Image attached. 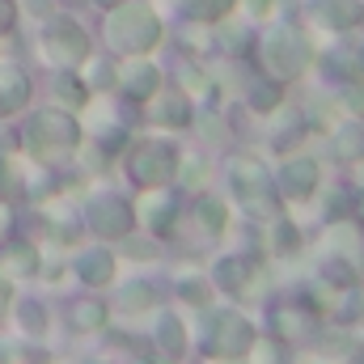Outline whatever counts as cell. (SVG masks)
Segmentation results:
<instances>
[{"mask_svg":"<svg viewBox=\"0 0 364 364\" xmlns=\"http://www.w3.org/2000/svg\"><path fill=\"white\" fill-rule=\"evenodd\" d=\"M13 318H17V331H21V335H30V339L47 335V326H51V318H47V309H43V301H17V305H13Z\"/></svg>","mask_w":364,"mask_h":364,"instance_id":"ba28073f","label":"cell"},{"mask_svg":"<svg viewBox=\"0 0 364 364\" xmlns=\"http://www.w3.org/2000/svg\"><path fill=\"white\" fill-rule=\"evenodd\" d=\"M153 34H157V26H153V17H149L144 9H119V13L110 17V43H114V47L144 51V47L153 43Z\"/></svg>","mask_w":364,"mask_h":364,"instance_id":"3957f363","label":"cell"},{"mask_svg":"<svg viewBox=\"0 0 364 364\" xmlns=\"http://www.w3.org/2000/svg\"><path fill=\"white\" fill-rule=\"evenodd\" d=\"M102 318H106V309H102V301H93V296H85V301L73 305V326H77V331H97Z\"/></svg>","mask_w":364,"mask_h":364,"instance_id":"30bf717a","label":"cell"},{"mask_svg":"<svg viewBox=\"0 0 364 364\" xmlns=\"http://www.w3.org/2000/svg\"><path fill=\"white\" fill-rule=\"evenodd\" d=\"M77 136H81V127L68 110H34L21 127V140L34 157H55V153L77 149Z\"/></svg>","mask_w":364,"mask_h":364,"instance_id":"6da1fadb","label":"cell"},{"mask_svg":"<svg viewBox=\"0 0 364 364\" xmlns=\"http://www.w3.org/2000/svg\"><path fill=\"white\" fill-rule=\"evenodd\" d=\"M21 4H26L34 17H47V13H51V0H21Z\"/></svg>","mask_w":364,"mask_h":364,"instance_id":"5bb4252c","label":"cell"},{"mask_svg":"<svg viewBox=\"0 0 364 364\" xmlns=\"http://www.w3.org/2000/svg\"><path fill=\"white\" fill-rule=\"evenodd\" d=\"M85 55H90V38H85V30H81L77 21L60 17V21H51V26L43 30V60H47V64H55V68H77Z\"/></svg>","mask_w":364,"mask_h":364,"instance_id":"7a4b0ae2","label":"cell"},{"mask_svg":"<svg viewBox=\"0 0 364 364\" xmlns=\"http://www.w3.org/2000/svg\"><path fill=\"white\" fill-rule=\"evenodd\" d=\"M34 272H38V250L34 246H26V242L0 246V279L21 284V279H30Z\"/></svg>","mask_w":364,"mask_h":364,"instance_id":"8992f818","label":"cell"},{"mask_svg":"<svg viewBox=\"0 0 364 364\" xmlns=\"http://www.w3.org/2000/svg\"><path fill=\"white\" fill-rule=\"evenodd\" d=\"M9 225H13V212H9V199H0V237L9 233Z\"/></svg>","mask_w":364,"mask_h":364,"instance_id":"2e32d148","label":"cell"},{"mask_svg":"<svg viewBox=\"0 0 364 364\" xmlns=\"http://www.w3.org/2000/svg\"><path fill=\"white\" fill-rule=\"evenodd\" d=\"M30 102V77L21 64H13L9 55H0V119L17 114Z\"/></svg>","mask_w":364,"mask_h":364,"instance_id":"277c9868","label":"cell"},{"mask_svg":"<svg viewBox=\"0 0 364 364\" xmlns=\"http://www.w3.org/2000/svg\"><path fill=\"white\" fill-rule=\"evenodd\" d=\"M149 90H153V73H149V68H132V73H127V93L140 97V93H149Z\"/></svg>","mask_w":364,"mask_h":364,"instance_id":"7c38bea8","label":"cell"},{"mask_svg":"<svg viewBox=\"0 0 364 364\" xmlns=\"http://www.w3.org/2000/svg\"><path fill=\"white\" fill-rule=\"evenodd\" d=\"M55 97L64 106H81L85 102V85H77V77H55Z\"/></svg>","mask_w":364,"mask_h":364,"instance_id":"8fae6325","label":"cell"},{"mask_svg":"<svg viewBox=\"0 0 364 364\" xmlns=\"http://www.w3.org/2000/svg\"><path fill=\"white\" fill-rule=\"evenodd\" d=\"M13 26H17V4L13 0H0V38L13 34Z\"/></svg>","mask_w":364,"mask_h":364,"instance_id":"4fadbf2b","label":"cell"},{"mask_svg":"<svg viewBox=\"0 0 364 364\" xmlns=\"http://www.w3.org/2000/svg\"><path fill=\"white\" fill-rule=\"evenodd\" d=\"M77 275H81V284H106L114 275V259L106 250H85L77 259Z\"/></svg>","mask_w":364,"mask_h":364,"instance_id":"9c48e42d","label":"cell"},{"mask_svg":"<svg viewBox=\"0 0 364 364\" xmlns=\"http://www.w3.org/2000/svg\"><path fill=\"white\" fill-rule=\"evenodd\" d=\"M90 225L102 233V237H119V233H127V225H132V212H127V203H123V199H114V195H102V199L90 208Z\"/></svg>","mask_w":364,"mask_h":364,"instance_id":"5b68a950","label":"cell"},{"mask_svg":"<svg viewBox=\"0 0 364 364\" xmlns=\"http://www.w3.org/2000/svg\"><path fill=\"white\" fill-rule=\"evenodd\" d=\"M9 301H13V284L0 279V318H4V309H9Z\"/></svg>","mask_w":364,"mask_h":364,"instance_id":"9a60e30c","label":"cell"},{"mask_svg":"<svg viewBox=\"0 0 364 364\" xmlns=\"http://www.w3.org/2000/svg\"><path fill=\"white\" fill-rule=\"evenodd\" d=\"M132 174H136V182H166V174H170V153L161 149V144H140L136 153H132Z\"/></svg>","mask_w":364,"mask_h":364,"instance_id":"52a82bcc","label":"cell"}]
</instances>
